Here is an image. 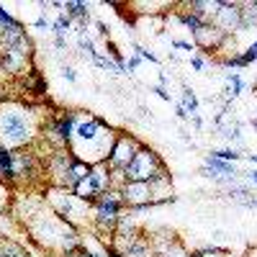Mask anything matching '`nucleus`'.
Wrapping results in <instances>:
<instances>
[{"label": "nucleus", "mask_w": 257, "mask_h": 257, "mask_svg": "<svg viewBox=\"0 0 257 257\" xmlns=\"http://www.w3.org/2000/svg\"><path fill=\"white\" fill-rule=\"evenodd\" d=\"M44 173V162L39 160L34 147L13 149V180L11 185H26L39 180V175Z\"/></svg>", "instance_id": "6e6552de"}, {"label": "nucleus", "mask_w": 257, "mask_h": 257, "mask_svg": "<svg viewBox=\"0 0 257 257\" xmlns=\"http://www.w3.org/2000/svg\"><path fill=\"white\" fill-rule=\"evenodd\" d=\"M254 62H257V39L252 41V44H249L244 52L221 59V64H224V67H229L231 72H234V70H242V67H249V64H254Z\"/></svg>", "instance_id": "4468645a"}, {"label": "nucleus", "mask_w": 257, "mask_h": 257, "mask_svg": "<svg viewBox=\"0 0 257 257\" xmlns=\"http://www.w3.org/2000/svg\"><path fill=\"white\" fill-rule=\"evenodd\" d=\"M211 157L224 160V162H237V160H242V155H239L234 147H226V149H213V152H211Z\"/></svg>", "instance_id": "393cba45"}, {"label": "nucleus", "mask_w": 257, "mask_h": 257, "mask_svg": "<svg viewBox=\"0 0 257 257\" xmlns=\"http://www.w3.org/2000/svg\"><path fill=\"white\" fill-rule=\"evenodd\" d=\"M54 49H57V52H64V49H67V39L54 36Z\"/></svg>", "instance_id": "c9c22d12"}, {"label": "nucleus", "mask_w": 257, "mask_h": 257, "mask_svg": "<svg viewBox=\"0 0 257 257\" xmlns=\"http://www.w3.org/2000/svg\"><path fill=\"white\" fill-rule=\"evenodd\" d=\"M247 178H249L252 183H257V170H252V173H247Z\"/></svg>", "instance_id": "ea45409f"}, {"label": "nucleus", "mask_w": 257, "mask_h": 257, "mask_svg": "<svg viewBox=\"0 0 257 257\" xmlns=\"http://www.w3.org/2000/svg\"><path fill=\"white\" fill-rule=\"evenodd\" d=\"M41 121L31 105L16 100H0V144L8 149L34 147L41 134Z\"/></svg>", "instance_id": "f03ea898"}, {"label": "nucleus", "mask_w": 257, "mask_h": 257, "mask_svg": "<svg viewBox=\"0 0 257 257\" xmlns=\"http://www.w3.org/2000/svg\"><path fill=\"white\" fill-rule=\"evenodd\" d=\"M190 123L196 126V128H203V118H201L198 113H196V116H190Z\"/></svg>", "instance_id": "4c0bfd02"}, {"label": "nucleus", "mask_w": 257, "mask_h": 257, "mask_svg": "<svg viewBox=\"0 0 257 257\" xmlns=\"http://www.w3.org/2000/svg\"><path fill=\"white\" fill-rule=\"evenodd\" d=\"M90 178H93V183L98 185L100 193H105V190L113 188V185H111V167H108V162L90 165Z\"/></svg>", "instance_id": "f3484780"}, {"label": "nucleus", "mask_w": 257, "mask_h": 257, "mask_svg": "<svg viewBox=\"0 0 257 257\" xmlns=\"http://www.w3.org/2000/svg\"><path fill=\"white\" fill-rule=\"evenodd\" d=\"M72 193H75V196H77L80 201L90 203V206H93V201L100 196V190H98V185L93 183V178H90V175H85V178H82V180L72 188Z\"/></svg>", "instance_id": "dca6fc26"}, {"label": "nucleus", "mask_w": 257, "mask_h": 257, "mask_svg": "<svg viewBox=\"0 0 257 257\" xmlns=\"http://www.w3.org/2000/svg\"><path fill=\"white\" fill-rule=\"evenodd\" d=\"M44 201L47 206L57 213L62 221H67L75 229H82L90 224V203L80 201L70 188H57V185H47L44 188Z\"/></svg>", "instance_id": "20e7f679"}, {"label": "nucleus", "mask_w": 257, "mask_h": 257, "mask_svg": "<svg viewBox=\"0 0 257 257\" xmlns=\"http://www.w3.org/2000/svg\"><path fill=\"white\" fill-rule=\"evenodd\" d=\"M0 257H31L26 247H21L16 242H0Z\"/></svg>", "instance_id": "4be33fe9"}, {"label": "nucleus", "mask_w": 257, "mask_h": 257, "mask_svg": "<svg viewBox=\"0 0 257 257\" xmlns=\"http://www.w3.org/2000/svg\"><path fill=\"white\" fill-rule=\"evenodd\" d=\"M77 118H80V111H57V113H52L44 123H41L39 142H47L49 155L57 152V149H70Z\"/></svg>", "instance_id": "423d86ee"}, {"label": "nucleus", "mask_w": 257, "mask_h": 257, "mask_svg": "<svg viewBox=\"0 0 257 257\" xmlns=\"http://www.w3.org/2000/svg\"><path fill=\"white\" fill-rule=\"evenodd\" d=\"M203 175L206 178H211V180H234L239 175V170H237V165L234 162H224V160H216V157H206V162H203Z\"/></svg>", "instance_id": "ddd939ff"}, {"label": "nucleus", "mask_w": 257, "mask_h": 257, "mask_svg": "<svg viewBox=\"0 0 257 257\" xmlns=\"http://www.w3.org/2000/svg\"><path fill=\"white\" fill-rule=\"evenodd\" d=\"M62 11L67 13L75 24H85V21H90V6L88 3H75V0H67V3H62Z\"/></svg>", "instance_id": "a211bd4d"}, {"label": "nucleus", "mask_w": 257, "mask_h": 257, "mask_svg": "<svg viewBox=\"0 0 257 257\" xmlns=\"http://www.w3.org/2000/svg\"><path fill=\"white\" fill-rule=\"evenodd\" d=\"M31 26H34L36 31H52V21H49V18H47V13H44V16H39Z\"/></svg>", "instance_id": "473e14b6"}, {"label": "nucleus", "mask_w": 257, "mask_h": 257, "mask_svg": "<svg viewBox=\"0 0 257 257\" xmlns=\"http://www.w3.org/2000/svg\"><path fill=\"white\" fill-rule=\"evenodd\" d=\"M162 170H167V167H165V160L155 152L152 147L142 144V147H139V152L134 155V160L126 165L123 175H126V180L149 183V180H155V178L162 173Z\"/></svg>", "instance_id": "0eeeda50"}, {"label": "nucleus", "mask_w": 257, "mask_h": 257, "mask_svg": "<svg viewBox=\"0 0 257 257\" xmlns=\"http://www.w3.org/2000/svg\"><path fill=\"white\" fill-rule=\"evenodd\" d=\"M221 137L226 142H242V128L237 123H226V126H221Z\"/></svg>", "instance_id": "a878e982"}, {"label": "nucleus", "mask_w": 257, "mask_h": 257, "mask_svg": "<svg viewBox=\"0 0 257 257\" xmlns=\"http://www.w3.org/2000/svg\"><path fill=\"white\" fill-rule=\"evenodd\" d=\"M70 31H75V21H72L67 13H64V11H59L57 18L52 21V34L59 36V39H67Z\"/></svg>", "instance_id": "6ab92c4d"}, {"label": "nucleus", "mask_w": 257, "mask_h": 257, "mask_svg": "<svg viewBox=\"0 0 257 257\" xmlns=\"http://www.w3.org/2000/svg\"><path fill=\"white\" fill-rule=\"evenodd\" d=\"M139 147H142V142H137L132 134H123V132H118V137H116V142H113V147H111V155H108V167L111 170H126V165L134 160V155L139 152Z\"/></svg>", "instance_id": "9d476101"}, {"label": "nucleus", "mask_w": 257, "mask_h": 257, "mask_svg": "<svg viewBox=\"0 0 257 257\" xmlns=\"http://www.w3.org/2000/svg\"><path fill=\"white\" fill-rule=\"evenodd\" d=\"M170 47L173 49H183V52H190V57L196 54V44H193V39H170Z\"/></svg>", "instance_id": "c85d7f7f"}, {"label": "nucleus", "mask_w": 257, "mask_h": 257, "mask_svg": "<svg viewBox=\"0 0 257 257\" xmlns=\"http://www.w3.org/2000/svg\"><path fill=\"white\" fill-rule=\"evenodd\" d=\"M44 175H47L49 185L72 190L85 175H90V165L77 160L70 149H57L44 162Z\"/></svg>", "instance_id": "7ed1b4c3"}, {"label": "nucleus", "mask_w": 257, "mask_h": 257, "mask_svg": "<svg viewBox=\"0 0 257 257\" xmlns=\"http://www.w3.org/2000/svg\"><path fill=\"white\" fill-rule=\"evenodd\" d=\"M142 62H144V59H142L139 54L132 52V54H128V59H126V72H128V75H134V72L142 67Z\"/></svg>", "instance_id": "2f4dec72"}, {"label": "nucleus", "mask_w": 257, "mask_h": 257, "mask_svg": "<svg viewBox=\"0 0 257 257\" xmlns=\"http://www.w3.org/2000/svg\"><path fill=\"white\" fill-rule=\"evenodd\" d=\"M190 257H231V254L221 247H203L198 252H190Z\"/></svg>", "instance_id": "bb28decb"}, {"label": "nucleus", "mask_w": 257, "mask_h": 257, "mask_svg": "<svg viewBox=\"0 0 257 257\" xmlns=\"http://www.w3.org/2000/svg\"><path fill=\"white\" fill-rule=\"evenodd\" d=\"M244 257H257V244H254V247H249V249H247V254H244Z\"/></svg>", "instance_id": "58836bf2"}, {"label": "nucleus", "mask_w": 257, "mask_h": 257, "mask_svg": "<svg viewBox=\"0 0 257 257\" xmlns=\"http://www.w3.org/2000/svg\"><path fill=\"white\" fill-rule=\"evenodd\" d=\"M18 26H24V24H21V21H18L3 3H0V29L6 31V29H18Z\"/></svg>", "instance_id": "5701e85b"}, {"label": "nucleus", "mask_w": 257, "mask_h": 257, "mask_svg": "<svg viewBox=\"0 0 257 257\" xmlns=\"http://www.w3.org/2000/svg\"><path fill=\"white\" fill-rule=\"evenodd\" d=\"M132 49H134V54H139L144 62H152V64H157V54H152L147 47H142V44H137V41H132Z\"/></svg>", "instance_id": "c756f323"}, {"label": "nucleus", "mask_w": 257, "mask_h": 257, "mask_svg": "<svg viewBox=\"0 0 257 257\" xmlns=\"http://www.w3.org/2000/svg\"><path fill=\"white\" fill-rule=\"evenodd\" d=\"M224 80H226V85H224V98H226V103L229 100H234V98H239L242 93H244V88H247V82L242 80V75L239 72H226L224 75Z\"/></svg>", "instance_id": "2eb2a0df"}, {"label": "nucleus", "mask_w": 257, "mask_h": 257, "mask_svg": "<svg viewBox=\"0 0 257 257\" xmlns=\"http://www.w3.org/2000/svg\"><path fill=\"white\" fill-rule=\"evenodd\" d=\"M175 116H178L180 121H190V116H188V111L183 108V105H180V103H178V108H175Z\"/></svg>", "instance_id": "e433bc0d"}, {"label": "nucleus", "mask_w": 257, "mask_h": 257, "mask_svg": "<svg viewBox=\"0 0 257 257\" xmlns=\"http://www.w3.org/2000/svg\"><path fill=\"white\" fill-rule=\"evenodd\" d=\"M183 95H180V105L188 111V116H196L198 113V108H201V103H198V95H196V90L193 88H188V85H183V90H180Z\"/></svg>", "instance_id": "aec40b11"}, {"label": "nucleus", "mask_w": 257, "mask_h": 257, "mask_svg": "<svg viewBox=\"0 0 257 257\" xmlns=\"http://www.w3.org/2000/svg\"><path fill=\"white\" fill-rule=\"evenodd\" d=\"M59 75H62V80H67V82H77V72H75V67H70V64H64Z\"/></svg>", "instance_id": "72a5a7b5"}, {"label": "nucleus", "mask_w": 257, "mask_h": 257, "mask_svg": "<svg viewBox=\"0 0 257 257\" xmlns=\"http://www.w3.org/2000/svg\"><path fill=\"white\" fill-rule=\"evenodd\" d=\"M116 137H118V128H113L105 118H98V116L80 111L75 134H72V142H70V152L88 165L105 162L111 155V147H113Z\"/></svg>", "instance_id": "f257e3e1"}, {"label": "nucleus", "mask_w": 257, "mask_h": 257, "mask_svg": "<svg viewBox=\"0 0 257 257\" xmlns=\"http://www.w3.org/2000/svg\"><path fill=\"white\" fill-rule=\"evenodd\" d=\"M208 64H211V59H208L203 52H196V54L190 57V67L196 70V72H203V70L208 67Z\"/></svg>", "instance_id": "cd10ccee"}, {"label": "nucleus", "mask_w": 257, "mask_h": 257, "mask_svg": "<svg viewBox=\"0 0 257 257\" xmlns=\"http://www.w3.org/2000/svg\"><path fill=\"white\" fill-rule=\"evenodd\" d=\"M157 257H190V252L183 247V242H180V239H175V242L170 244L167 249H162Z\"/></svg>", "instance_id": "b1692460"}, {"label": "nucleus", "mask_w": 257, "mask_h": 257, "mask_svg": "<svg viewBox=\"0 0 257 257\" xmlns=\"http://www.w3.org/2000/svg\"><path fill=\"white\" fill-rule=\"evenodd\" d=\"M152 93H157V98H162L165 103H170V100H173V95H170V90L165 88V85H155V88H152Z\"/></svg>", "instance_id": "f704fd0d"}, {"label": "nucleus", "mask_w": 257, "mask_h": 257, "mask_svg": "<svg viewBox=\"0 0 257 257\" xmlns=\"http://www.w3.org/2000/svg\"><path fill=\"white\" fill-rule=\"evenodd\" d=\"M175 21H178L185 31H190V34H196V31L203 26V21H201L198 16H193L190 11H175Z\"/></svg>", "instance_id": "412c9836"}, {"label": "nucleus", "mask_w": 257, "mask_h": 257, "mask_svg": "<svg viewBox=\"0 0 257 257\" xmlns=\"http://www.w3.org/2000/svg\"><path fill=\"white\" fill-rule=\"evenodd\" d=\"M229 41V36L224 31H219L213 24H203L196 34H193V44H196V49H201L203 54H213V52H219L224 49V44Z\"/></svg>", "instance_id": "f8f14e48"}, {"label": "nucleus", "mask_w": 257, "mask_h": 257, "mask_svg": "<svg viewBox=\"0 0 257 257\" xmlns=\"http://www.w3.org/2000/svg\"><path fill=\"white\" fill-rule=\"evenodd\" d=\"M211 24L216 26L219 31H224L226 36L244 31V26H242V3H231V0H221V8L216 11V16H213Z\"/></svg>", "instance_id": "9b49d317"}, {"label": "nucleus", "mask_w": 257, "mask_h": 257, "mask_svg": "<svg viewBox=\"0 0 257 257\" xmlns=\"http://www.w3.org/2000/svg\"><path fill=\"white\" fill-rule=\"evenodd\" d=\"M254 128H257V116H254Z\"/></svg>", "instance_id": "a19ab883"}, {"label": "nucleus", "mask_w": 257, "mask_h": 257, "mask_svg": "<svg viewBox=\"0 0 257 257\" xmlns=\"http://www.w3.org/2000/svg\"><path fill=\"white\" fill-rule=\"evenodd\" d=\"M126 211V203H123V196H121V190L111 188V190H105L100 193V196L93 201L90 206V224L95 229V234L105 242V237H113V231L118 226V219H121V213Z\"/></svg>", "instance_id": "39448f33"}, {"label": "nucleus", "mask_w": 257, "mask_h": 257, "mask_svg": "<svg viewBox=\"0 0 257 257\" xmlns=\"http://www.w3.org/2000/svg\"><path fill=\"white\" fill-rule=\"evenodd\" d=\"M121 257H157L152 237H147L142 229L126 231V234H113L108 242Z\"/></svg>", "instance_id": "1a4fd4ad"}, {"label": "nucleus", "mask_w": 257, "mask_h": 257, "mask_svg": "<svg viewBox=\"0 0 257 257\" xmlns=\"http://www.w3.org/2000/svg\"><path fill=\"white\" fill-rule=\"evenodd\" d=\"M0 147H3V144H0Z\"/></svg>", "instance_id": "79ce46f5"}, {"label": "nucleus", "mask_w": 257, "mask_h": 257, "mask_svg": "<svg viewBox=\"0 0 257 257\" xmlns=\"http://www.w3.org/2000/svg\"><path fill=\"white\" fill-rule=\"evenodd\" d=\"M8 203H11V185L0 180V213H6Z\"/></svg>", "instance_id": "7c9ffc66"}]
</instances>
